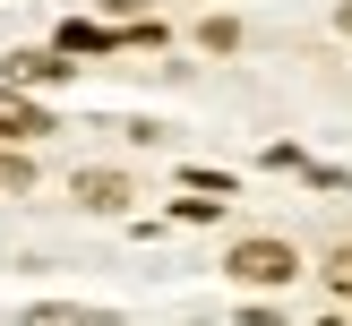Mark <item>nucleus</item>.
<instances>
[{"mask_svg":"<svg viewBox=\"0 0 352 326\" xmlns=\"http://www.w3.org/2000/svg\"><path fill=\"white\" fill-rule=\"evenodd\" d=\"M103 43H112L103 26H69V34H60V51H103Z\"/></svg>","mask_w":352,"mask_h":326,"instance_id":"obj_5","label":"nucleus"},{"mask_svg":"<svg viewBox=\"0 0 352 326\" xmlns=\"http://www.w3.org/2000/svg\"><path fill=\"white\" fill-rule=\"evenodd\" d=\"M78 198L95 206V215H112V206H129V181H120V172H78Z\"/></svg>","mask_w":352,"mask_h":326,"instance_id":"obj_2","label":"nucleus"},{"mask_svg":"<svg viewBox=\"0 0 352 326\" xmlns=\"http://www.w3.org/2000/svg\"><path fill=\"white\" fill-rule=\"evenodd\" d=\"M34 129H52V120L34 112L26 95H0V137H34Z\"/></svg>","mask_w":352,"mask_h":326,"instance_id":"obj_4","label":"nucleus"},{"mask_svg":"<svg viewBox=\"0 0 352 326\" xmlns=\"http://www.w3.org/2000/svg\"><path fill=\"white\" fill-rule=\"evenodd\" d=\"M344 26H352V9H344Z\"/></svg>","mask_w":352,"mask_h":326,"instance_id":"obj_8","label":"nucleus"},{"mask_svg":"<svg viewBox=\"0 0 352 326\" xmlns=\"http://www.w3.org/2000/svg\"><path fill=\"white\" fill-rule=\"evenodd\" d=\"M232 275H241L250 292H275V283L301 275V257H292L284 240H241V249H232Z\"/></svg>","mask_w":352,"mask_h":326,"instance_id":"obj_1","label":"nucleus"},{"mask_svg":"<svg viewBox=\"0 0 352 326\" xmlns=\"http://www.w3.org/2000/svg\"><path fill=\"white\" fill-rule=\"evenodd\" d=\"M9 78H17V86H26V78H34V86H52V78H69V60H60V51H17Z\"/></svg>","mask_w":352,"mask_h":326,"instance_id":"obj_3","label":"nucleus"},{"mask_svg":"<svg viewBox=\"0 0 352 326\" xmlns=\"http://www.w3.org/2000/svg\"><path fill=\"white\" fill-rule=\"evenodd\" d=\"M34 181V163H26V154H0V189H26Z\"/></svg>","mask_w":352,"mask_h":326,"instance_id":"obj_6","label":"nucleus"},{"mask_svg":"<svg viewBox=\"0 0 352 326\" xmlns=\"http://www.w3.org/2000/svg\"><path fill=\"white\" fill-rule=\"evenodd\" d=\"M327 283H336L344 301H352V249H336V257H327Z\"/></svg>","mask_w":352,"mask_h":326,"instance_id":"obj_7","label":"nucleus"}]
</instances>
